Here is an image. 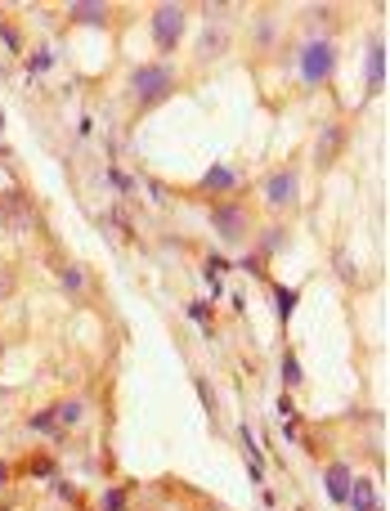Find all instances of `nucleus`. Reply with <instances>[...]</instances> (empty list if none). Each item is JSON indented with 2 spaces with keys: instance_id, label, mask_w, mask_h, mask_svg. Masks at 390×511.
<instances>
[{
  "instance_id": "b1692460",
  "label": "nucleus",
  "mask_w": 390,
  "mask_h": 511,
  "mask_svg": "<svg viewBox=\"0 0 390 511\" xmlns=\"http://www.w3.org/2000/svg\"><path fill=\"white\" fill-rule=\"evenodd\" d=\"M130 507V489L126 484H113V489L103 493V503H99V511H126Z\"/></svg>"
},
{
  "instance_id": "4468645a",
  "label": "nucleus",
  "mask_w": 390,
  "mask_h": 511,
  "mask_svg": "<svg viewBox=\"0 0 390 511\" xmlns=\"http://www.w3.org/2000/svg\"><path fill=\"white\" fill-rule=\"evenodd\" d=\"M238 440H242V453H247V467H251V480L260 484V476H265V462H260V444H256V435H251V426L242 422L238 426Z\"/></svg>"
},
{
  "instance_id": "7c9ffc66",
  "label": "nucleus",
  "mask_w": 390,
  "mask_h": 511,
  "mask_svg": "<svg viewBox=\"0 0 390 511\" xmlns=\"http://www.w3.org/2000/svg\"><path fill=\"white\" fill-rule=\"evenodd\" d=\"M256 45H274V23H256Z\"/></svg>"
},
{
  "instance_id": "72a5a7b5",
  "label": "nucleus",
  "mask_w": 390,
  "mask_h": 511,
  "mask_svg": "<svg viewBox=\"0 0 390 511\" xmlns=\"http://www.w3.org/2000/svg\"><path fill=\"white\" fill-rule=\"evenodd\" d=\"M9 476H14V462H5V458H0V489L9 484Z\"/></svg>"
},
{
  "instance_id": "6e6552de",
  "label": "nucleus",
  "mask_w": 390,
  "mask_h": 511,
  "mask_svg": "<svg viewBox=\"0 0 390 511\" xmlns=\"http://www.w3.org/2000/svg\"><path fill=\"white\" fill-rule=\"evenodd\" d=\"M341 149H346V121H327L323 135H319V144H314V166L327 170V166L336 162Z\"/></svg>"
},
{
  "instance_id": "f8f14e48",
  "label": "nucleus",
  "mask_w": 390,
  "mask_h": 511,
  "mask_svg": "<svg viewBox=\"0 0 390 511\" xmlns=\"http://www.w3.org/2000/svg\"><path fill=\"white\" fill-rule=\"evenodd\" d=\"M58 283H63L68 296H85V291H90V265H81V260L58 265Z\"/></svg>"
},
{
  "instance_id": "c85d7f7f",
  "label": "nucleus",
  "mask_w": 390,
  "mask_h": 511,
  "mask_svg": "<svg viewBox=\"0 0 390 511\" xmlns=\"http://www.w3.org/2000/svg\"><path fill=\"white\" fill-rule=\"evenodd\" d=\"M18 471H32V476H54V462L50 458H32L27 467H14V476H18Z\"/></svg>"
},
{
  "instance_id": "f704fd0d",
  "label": "nucleus",
  "mask_w": 390,
  "mask_h": 511,
  "mask_svg": "<svg viewBox=\"0 0 390 511\" xmlns=\"http://www.w3.org/2000/svg\"><path fill=\"white\" fill-rule=\"evenodd\" d=\"M278 412H283V417H296V408H291V395L278 399Z\"/></svg>"
},
{
  "instance_id": "6ab92c4d",
  "label": "nucleus",
  "mask_w": 390,
  "mask_h": 511,
  "mask_svg": "<svg viewBox=\"0 0 390 511\" xmlns=\"http://www.w3.org/2000/svg\"><path fill=\"white\" fill-rule=\"evenodd\" d=\"M23 58H27V72H32V77H45V72L54 68V45H36V50H27Z\"/></svg>"
},
{
  "instance_id": "a211bd4d",
  "label": "nucleus",
  "mask_w": 390,
  "mask_h": 511,
  "mask_svg": "<svg viewBox=\"0 0 390 511\" xmlns=\"http://www.w3.org/2000/svg\"><path fill=\"white\" fill-rule=\"evenodd\" d=\"M0 41H5V54H14V58L27 54V41H23V32H18L5 14H0Z\"/></svg>"
},
{
  "instance_id": "412c9836",
  "label": "nucleus",
  "mask_w": 390,
  "mask_h": 511,
  "mask_svg": "<svg viewBox=\"0 0 390 511\" xmlns=\"http://www.w3.org/2000/svg\"><path fill=\"white\" fill-rule=\"evenodd\" d=\"M193 386H198V399H202V412H206V417H220V404H215V391H211V381H206V377L198 372V377H193Z\"/></svg>"
},
{
  "instance_id": "a878e982",
  "label": "nucleus",
  "mask_w": 390,
  "mask_h": 511,
  "mask_svg": "<svg viewBox=\"0 0 390 511\" xmlns=\"http://www.w3.org/2000/svg\"><path fill=\"white\" fill-rule=\"evenodd\" d=\"M18 287V265H0V301H9Z\"/></svg>"
},
{
  "instance_id": "2eb2a0df",
  "label": "nucleus",
  "mask_w": 390,
  "mask_h": 511,
  "mask_svg": "<svg viewBox=\"0 0 390 511\" xmlns=\"http://www.w3.org/2000/svg\"><path fill=\"white\" fill-rule=\"evenodd\" d=\"M27 426L36 435H45V440H63V426H58V417H54V404H45L41 412H32Z\"/></svg>"
},
{
  "instance_id": "39448f33",
  "label": "nucleus",
  "mask_w": 390,
  "mask_h": 511,
  "mask_svg": "<svg viewBox=\"0 0 390 511\" xmlns=\"http://www.w3.org/2000/svg\"><path fill=\"white\" fill-rule=\"evenodd\" d=\"M296 198H301V170L296 166H278L260 179V202L270 211H287V206H296Z\"/></svg>"
},
{
  "instance_id": "9d476101",
  "label": "nucleus",
  "mask_w": 390,
  "mask_h": 511,
  "mask_svg": "<svg viewBox=\"0 0 390 511\" xmlns=\"http://www.w3.org/2000/svg\"><path fill=\"white\" fill-rule=\"evenodd\" d=\"M68 23H77V27H108L113 23V5H103V0H77V5H68Z\"/></svg>"
},
{
  "instance_id": "5701e85b",
  "label": "nucleus",
  "mask_w": 390,
  "mask_h": 511,
  "mask_svg": "<svg viewBox=\"0 0 390 511\" xmlns=\"http://www.w3.org/2000/svg\"><path fill=\"white\" fill-rule=\"evenodd\" d=\"M301 381H306V372H301V359L287 350V355H283V386H287V391H301Z\"/></svg>"
},
{
  "instance_id": "393cba45",
  "label": "nucleus",
  "mask_w": 390,
  "mask_h": 511,
  "mask_svg": "<svg viewBox=\"0 0 390 511\" xmlns=\"http://www.w3.org/2000/svg\"><path fill=\"white\" fill-rule=\"evenodd\" d=\"M184 314H189L193 323H202L206 332H215V327H211V301H189V305H184Z\"/></svg>"
},
{
  "instance_id": "4be33fe9",
  "label": "nucleus",
  "mask_w": 390,
  "mask_h": 511,
  "mask_svg": "<svg viewBox=\"0 0 390 511\" xmlns=\"http://www.w3.org/2000/svg\"><path fill=\"white\" fill-rule=\"evenodd\" d=\"M270 291H274V296H278V319H291V310H296V287H278L274 283V278H270Z\"/></svg>"
},
{
  "instance_id": "1a4fd4ad",
  "label": "nucleus",
  "mask_w": 390,
  "mask_h": 511,
  "mask_svg": "<svg viewBox=\"0 0 390 511\" xmlns=\"http://www.w3.org/2000/svg\"><path fill=\"white\" fill-rule=\"evenodd\" d=\"M229 45H234V36H229L220 23H206V27L198 32V50H193V54H198V63H215Z\"/></svg>"
},
{
  "instance_id": "ddd939ff",
  "label": "nucleus",
  "mask_w": 390,
  "mask_h": 511,
  "mask_svg": "<svg viewBox=\"0 0 390 511\" xmlns=\"http://www.w3.org/2000/svg\"><path fill=\"white\" fill-rule=\"evenodd\" d=\"M386 85V41H368V94Z\"/></svg>"
},
{
  "instance_id": "cd10ccee",
  "label": "nucleus",
  "mask_w": 390,
  "mask_h": 511,
  "mask_svg": "<svg viewBox=\"0 0 390 511\" xmlns=\"http://www.w3.org/2000/svg\"><path fill=\"white\" fill-rule=\"evenodd\" d=\"M242 270H247L251 278H260V283H270V270H265V255H260V251L247 255V260H242Z\"/></svg>"
},
{
  "instance_id": "f257e3e1",
  "label": "nucleus",
  "mask_w": 390,
  "mask_h": 511,
  "mask_svg": "<svg viewBox=\"0 0 390 511\" xmlns=\"http://www.w3.org/2000/svg\"><path fill=\"white\" fill-rule=\"evenodd\" d=\"M170 90H175V68L162 63V58L130 68V77H126V94L135 99V108H144V113H149V108H157Z\"/></svg>"
},
{
  "instance_id": "423d86ee",
  "label": "nucleus",
  "mask_w": 390,
  "mask_h": 511,
  "mask_svg": "<svg viewBox=\"0 0 390 511\" xmlns=\"http://www.w3.org/2000/svg\"><path fill=\"white\" fill-rule=\"evenodd\" d=\"M41 215H36L32 198L23 189H5L0 193V229H36Z\"/></svg>"
},
{
  "instance_id": "f03ea898",
  "label": "nucleus",
  "mask_w": 390,
  "mask_h": 511,
  "mask_svg": "<svg viewBox=\"0 0 390 511\" xmlns=\"http://www.w3.org/2000/svg\"><path fill=\"white\" fill-rule=\"evenodd\" d=\"M341 63V50H336V41L332 36H306L301 41V50H296V68H301V81L310 85H327L332 81V72Z\"/></svg>"
},
{
  "instance_id": "9b49d317",
  "label": "nucleus",
  "mask_w": 390,
  "mask_h": 511,
  "mask_svg": "<svg viewBox=\"0 0 390 511\" xmlns=\"http://www.w3.org/2000/svg\"><path fill=\"white\" fill-rule=\"evenodd\" d=\"M350 480H355V471H350L346 462H327L323 489H327V498H332L336 507H350Z\"/></svg>"
},
{
  "instance_id": "f3484780",
  "label": "nucleus",
  "mask_w": 390,
  "mask_h": 511,
  "mask_svg": "<svg viewBox=\"0 0 390 511\" xmlns=\"http://www.w3.org/2000/svg\"><path fill=\"white\" fill-rule=\"evenodd\" d=\"M350 503H355V511H382L372 498V480H363V476L350 480Z\"/></svg>"
},
{
  "instance_id": "bb28decb",
  "label": "nucleus",
  "mask_w": 390,
  "mask_h": 511,
  "mask_svg": "<svg viewBox=\"0 0 390 511\" xmlns=\"http://www.w3.org/2000/svg\"><path fill=\"white\" fill-rule=\"evenodd\" d=\"M283 242H287V229H283V225H270V234L260 238V255H270V251H278V247H283Z\"/></svg>"
},
{
  "instance_id": "dca6fc26",
  "label": "nucleus",
  "mask_w": 390,
  "mask_h": 511,
  "mask_svg": "<svg viewBox=\"0 0 390 511\" xmlns=\"http://www.w3.org/2000/svg\"><path fill=\"white\" fill-rule=\"evenodd\" d=\"M54 417L63 431H72V426L85 422V399H63V404H54Z\"/></svg>"
},
{
  "instance_id": "20e7f679",
  "label": "nucleus",
  "mask_w": 390,
  "mask_h": 511,
  "mask_svg": "<svg viewBox=\"0 0 390 511\" xmlns=\"http://www.w3.org/2000/svg\"><path fill=\"white\" fill-rule=\"evenodd\" d=\"M184 27H189V9L184 5H157L153 9V45L162 54V63L184 45Z\"/></svg>"
},
{
  "instance_id": "473e14b6",
  "label": "nucleus",
  "mask_w": 390,
  "mask_h": 511,
  "mask_svg": "<svg viewBox=\"0 0 390 511\" xmlns=\"http://www.w3.org/2000/svg\"><path fill=\"white\" fill-rule=\"evenodd\" d=\"M198 9H202L206 18H225V14H229V5H198Z\"/></svg>"
},
{
  "instance_id": "0eeeda50",
  "label": "nucleus",
  "mask_w": 390,
  "mask_h": 511,
  "mask_svg": "<svg viewBox=\"0 0 390 511\" xmlns=\"http://www.w3.org/2000/svg\"><path fill=\"white\" fill-rule=\"evenodd\" d=\"M238 189H242V175H238L234 166H225V162H215L198 179V193H202V198H225V193H238Z\"/></svg>"
},
{
  "instance_id": "7ed1b4c3",
  "label": "nucleus",
  "mask_w": 390,
  "mask_h": 511,
  "mask_svg": "<svg viewBox=\"0 0 390 511\" xmlns=\"http://www.w3.org/2000/svg\"><path fill=\"white\" fill-rule=\"evenodd\" d=\"M211 229H215V238H220L225 247H247V242H251V211H247V202H238V198L215 202L211 206Z\"/></svg>"
},
{
  "instance_id": "aec40b11",
  "label": "nucleus",
  "mask_w": 390,
  "mask_h": 511,
  "mask_svg": "<svg viewBox=\"0 0 390 511\" xmlns=\"http://www.w3.org/2000/svg\"><path fill=\"white\" fill-rule=\"evenodd\" d=\"M108 184H113L121 198H135V189H139V179L130 175V170H121V166H108Z\"/></svg>"
},
{
  "instance_id": "c756f323",
  "label": "nucleus",
  "mask_w": 390,
  "mask_h": 511,
  "mask_svg": "<svg viewBox=\"0 0 390 511\" xmlns=\"http://www.w3.org/2000/svg\"><path fill=\"white\" fill-rule=\"evenodd\" d=\"M54 493H58V498H63V503H81V493H77V489H72V484H68V480H58V476H54Z\"/></svg>"
},
{
  "instance_id": "2f4dec72",
  "label": "nucleus",
  "mask_w": 390,
  "mask_h": 511,
  "mask_svg": "<svg viewBox=\"0 0 390 511\" xmlns=\"http://www.w3.org/2000/svg\"><path fill=\"white\" fill-rule=\"evenodd\" d=\"M336 274H346V283H355V278H359L355 265H350V255H341V251H336Z\"/></svg>"
}]
</instances>
